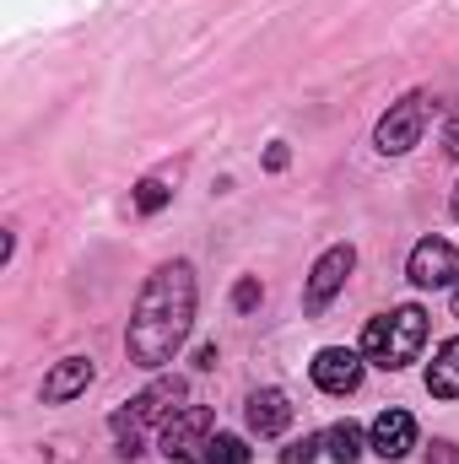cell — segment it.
<instances>
[{
  "label": "cell",
  "mask_w": 459,
  "mask_h": 464,
  "mask_svg": "<svg viewBox=\"0 0 459 464\" xmlns=\"http://www.w3.org/2000/svg\"><path fill=\"white\" fill-rule=\"evenodd\" d=\"M190 330H195V270L184 259H173V265L151 270V281L141 286L130 330H124V351H130L135 367L157 372L179 356Z\"/></svg>",
  "instance_id": "1"
},
{
  "label": "cell",
  "mask_w": 459,
  "mask_h": 464,
  "mask_svg": "<svg viewBox=\"0 0 459 464\" xmlns=\"http://www.w3.org/2000/svg\"><path fill=\"white\" fill-rule=\"evenodd\" d=\"M427 346V314L422 308H389V314H378L367 330H362V356L373 362V367H411L416 356Z\"/></svg>",
  "instance_id": "2"
},
{
  "label": "cell",
  "mask_w": 459,
  "mask_h": 464,
  "mask_svg": "<svg viewBox=\"0 0 459 464\" xmlns=\"http://www.w3.org/2000/svg\"><path fill=\"white\" fill-rule=\"evenodd\" d=\"M184 394H190V383H184V378H157V383H146V389L130 400V411H119V416H114L119 454H124V459H135V454H141V427L173 421V416H179V405H184Z\"/></svg>",
  "instance_id": "3"
},
{
  "label": "cell",
  "mask_w": 459,
  "mask_h": 464,
  "mask_svg": "<svg viewBox=\"0 0 459 464\" xmlns=\"http://www.w3.org/2000/svg\"><path fill=\"white\" fill-rule=\"evenodd\" d=\"M211 438H217V416L206 411V405H184L173 421H162V459L173 464H195L206 459V449H211Z\"/></svg>",
  "instance_id": "4"
},
{
  "label": "cell",
  "mask_w": 459,
  "mask_h": 464,
  "mask_svg": "<svg viewBox=\"0 0 459 464\" xmlns=\"http://www.w3.org/2000/svg\"><path fill=\"white\" fill-rule=\"evenodd\" d=\"M405 276H411V286H422V292H449V286H459V248L449 237H422V243L411 248Z\"/></svg>",
  "instance_id": "5"
},
{
  "label": "cell",
  "mask_w": 459,
  "mask_h": 464,
  "mask_svg": "<svg viewBox=\"0 0 459 464\" xmlns=\"http://www.w3.org/2000/svg\"><path fill=\"white\" fill-rule=\"evenodd\" d=\"M422 130H427V98H422V92H411V98L389 103V114L378 119L373 140H378V151H384V157H405V151L422 140Z\"/></svg>",
  "instance_id": "6"
},
{
  "label": "cell",
  "mask_w": 459,
  "mask_h": 464,
  "mask_svg": "<svg viewBox=\"0 0 459 464\" xmlns=\"http://www.w3.org/2000/svg\"><path fill=\"white\" fill-rule=\"evenodd\" d=\"M351 270H356V248H351V243H336V248H325V254H319V265H314V276H308V292H303L308 314L330 308V297L346 286V276H351Z\"/></svg>",
  "instance_id": "7"
},
{
  "label": "cell",
  "mask_w": 459,
  "mask_h": 464,
  "mask_svg": "<svg viewBox=\"0 0 459 464\" xmlns=\"http://www.w3.org/2000/svg\"><path fill=\"white\" fill-rule=\"evenodd\" d=\"M367 449H373L378 459H405V454L416 449V421H411V411H378V421H373V432H367Z\"/></svg>",
  "instance_id": "8"
},
{
  "label": "cell",
  "mask_w": 459,
  "mask_h": 464,
  "mask_svg": "<svg viewBox=\"0 0 459 464\" xmlns=\"http://www.w3.org/2000/svg\"><path fill=\"white\" fill-rule=\"evenodd\" d=\"M314 383L325 394H351L362 383V351H346V346H325L314 356Z\"/></svg>",
  "instance_id": "9"
},
{
  "label": "cell",
  "mask_w": 459,
  "mask_h": 464,
  "mask_svg": "<svg viewBox=\"0 0 459 464\" xmlns=\"http://www.w3.org/2000/svg\"><path fill=\"white\" fill-rule=\"evenodd\" d=\"M243 416H249V432L254 438H281L292 427V400L281 389H254L249 405H243Z\"/></svg>",
  "instance_id": "10"
},
{
  "label": "cell",
  "mask_w": 459,
  "mask_h": 464,
  "mask_svg": "<svg viewBox=\"0 0 459 464\" xmlns=\"http://www.w3.org/2000/svg\"><path fill=\"white\" fill-rule=\"evenodd\" d=\"M87 383H93V362H87V356H65V362H54V372L44 378V400H49V405H65V400L87 394Z\"/></svg>",
  "instance_id": "11"
},
{
  "label": "cell",
  "mask_w": 459,
  "mask_h": 464,
  "mask_svg": "<svg viewBox=\"0 0 459 464\" xmlns=\"http://www.w3.org/2000/svg\"><path fill=\"white\" fill-rule=\"evenodd\" d=\"M427 394H438V400H459V335L454 341H444L438 356L427 362Z\"/></svg>",
  "instance_id": "12"
},
{
  "label": "cell",
  "mask_w": 459,
  "mask_h": 464,
  "mask_svg": "<svg viewBox=\"0 0 459 464\" xmlns=\"http://www.w3.org/2000/svg\"><path fill=\"white\" fill-rule=\"evenodd\" d=\"M325 449H330L336 464H356L362 459V427H356V421H336V427L325 432Z\"/></svg>",
  "instance_id": "13"
},
{
  "label": "cell",
  "mask_w": 459,
  "mask_h": 464,
  "mask_svg": "<svg viewBox=\"0 0 459 464\" xmlns=\"http://www.w3.org/2000/svg\"><path fill=\"white\" fill-rule=\"evenodd\" d=\"M254 454H249V443L243 438H232V432H217L211 438V449H206V464H249Z\"/></svg>",
  "instance_id": "14"
},
{
  "label": "cell",
  "mask_w": 459,
  "mask_h": 464,
  "mask_svg": "<svg viewBox=\"0 0 459 464\" xmlns=\"http://www.w3.org/2000/svg\"><path fill=\"white\" fill-rule=\"evenodd\" d=\"M162 206H168V184L146 179V184L135 189V211H146V217H151V211H162Z\"/></svg>",
  "instance_id": "15"
},
{
  "label": "cell",
  "mask_w": 459,
  "mask_h": 464,
  "mask_svg": "<svg viewBox=\"0 0 459 464\" xmlns=\"http://www.w3.org/2000/svg\"><path fill=\"white\" fill-rule=\"evenodd\" d=\"M325 449V438H298L292 449H281V464H314Z\"/></svg>",
  "instance_id": "16"
},
{
  "label": "cell",
  "mask_w": 459,
  "mask_h": 464,
  "mask_svg": "<svg viewBox=\"0 0 459 464\" xmlns=\"http://www.w3.org/2000/svg\"><path fill=\"white\" fill-rule=\"evenodd\" d=\"M444 151H449V157H459V103L449 109V124H444Z\"/></svg>",
  "instance_id": "17"
},
{
  "label": "cell",
  "mask_w": 459,
  "mask_h": 464,
  "mask_svg": "<svg viewBox=\"0 0 459 464\" xmlns=\"http://www.w3.org/2000/svg\"><path fill=\"white\" fill-rule=\"evenodd\" d=\"M232 303H238V308H254V303H259V286H254V281H238Z\"/></svg>",
  "instance_id": "18"
},
{
  "label": "cell",
  "mask_w": 459,
  "mask_h": 464,
  "mask_svg": "<svg viewBox=\"0 0 459 464\" xmlns=\"http://www.w3.org/2000/svg\"><path fill=\"white\" fill-rule=\"evenodd\" d=\"M427 464H459L454 443H433V449H427Z\"/></svg>",
  "instance_id": "19"
},
{
  "label": "cell",
  "mask_w": 459,
  "mask_h": 464,
  "mask_svg": "<svg viewBox=\"0 0 459 464\" xmlns=\"http://www.w3.org/2000/svg\"><path fill=\"white\" fill-rule=\"evenodd\" d=\"M265 168H276V173H281V168H287V146H270V151H265Z\"/></svg>",
  "instance_id": "20"
},
{
  "label": "cell",
  "mask_w": 459,
  "mask_h": 464,
  "mask_svg": "<svg viewBox=\"0 0 459 464\" xmlns=\"http://www.w3.org/2000/svg\"><path fill=\"white\" fill-rule=\"evenodd\" d=\"M195 367H217V346H200V351H195Z\"/></svg>",
  "instance_id": "21"
},
{
  "label": "cell",
  "mask_w": 459,
  "mask_h": 464,
  "mask_svg": "<svg viewBox=\"0 0 459 464\" xmlns=\"http://www.w3.org/2000/svg\"><path fill=\"white\" fill-rule=\"evenodd\" d=\"M449 211H454V222H459V184H454V195H449Z\"/></svg>",
  "instance_id": "22"
},
{
  "label": "cell",
  "mask_w": 459,
  "mask_h": 464,
  "mask_svg": "<svg viewBox=\"0 0 459 464\" xmlns=\"http://www.w3.org/2000/svg\"><path fill=\"white\" fill-rule=\"evenodd\" d=\"M454 314H459V286H454Z\"/></svg>",
  "instance_id": "23"
}]
</instances>
